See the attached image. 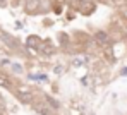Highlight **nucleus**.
Segmentation results:
<instances>
[{"instance_id": "1", "label": "nucleus", "mask_w": 127, "mask_h": 115, "mask_svg": "<svg viewBox=\"0 0 127 115\" xmlns=\"http://www.w3.org/2000/svg\"><path fill=\"white\" fill-rule=\"evenodd\" d=\"M93 41L96 43V46H100V48H103V50H106V48H112V38H110V34L106 33V31H96L95 34H93Z\"/></svg>"}, {"instance_id": "2", "label": "nucleus", "mask_w": 127, "mask_h": 115, "mask_svg": "<svg viewBox=\"0 0 127 115\" xmlns=\"http://www.w3.org/2000/svg\"><path fill=\"white\" fill-rule=\"evenodd\" d=\"M16 96L21 100L22 103H34V93L31 91L28 86H19V88H16Z\"/></svg>"}, {"instance_id": "3", "label": "nucleus", "mask_w": 127, "mask_h": 115, "mask_svg": "<svg viewBox=\"0 0 127 115\" xmlns=\"http://www.w3.org/2000/svg\"><path fill=\"white\" fill-rule=\"evenodd\" d=\"M33 110L36 112L38 115H53V108H50L46 105V101H34L33 103Z\"/></svg>"}, {"instance_id": "4", "label": "nucleus", "mask_w": 127, "mask_h": 115, "mask_svg": "<svg viewBox=\"0 0 127 115\" xmlns=\"http://www.w3.org/2000/svg\"><path fill=\"white\" fill-rule=\"evenodd\" d=\"M95 9H96V5H95V2H93V0H83V2L77 5V10H79L81 14H84V16L93 14V12H95Z\"/></svg>"}, {"instance_id": "5", "label": "nucleus", "mask_w": 127, "mask_h": 115, "mask_svg": "<svg viewBox=\"0 0 127 115\" xmlns=\"http://www.w3.org/2000/svg\"><path fill=\"white\" fill-rule=\"evenodd\" d=\"M43 0H26V12L28 14H38L41 12Z\"/></svg>"}, {"instance_id": "6", "label": "nucleus", "mask_w": 127, "mask_h": 115, "mask_svg": "<svg viewBox=\"0 0 127 115\" xmlns=\"http://www.w3.org/2000/svg\"><path fill=\"white\" fill-rule=\"evenodd\" d=\"M40 52H41L43 55H53V53L57 52V46L53 45L52 40H45L43 45H41V48H40Z\"/></svg>"}, {"instance_id": "7", "label": "nucleus", "mask_w": 127, "mask_h": 115, "mask_svg": "<svg viewBox=\"0 0 127 115\" xmlns=\"http://www.w3.org/2000/svg\"><path fill=\"white\" fill-rule=\"evenodd\" d=\"M26 45L29 46V48H33V50H40L43 45V40L40 36H36V34H31L28 40H26Z\"/></svg>"}, {"instance_id": "8", "label": "nucleus", "mask_w": 127, "mask_h": 115, "mask_svg": "<svg viewBox=\"0 0 127 115\" xmlns=\"http://www.w3.org/2000/svg\"><path fill=\"white\" fill-rule=\"evenodd\" d=\"M0 86L5 89H14V83L7 74H0Z\"/></svg>"}, {"instance_id": "9", "label": "nucleus", "mask_w": 127, "mask_h": 115, "mask_svg": "<svg viewBox=\"0 0 127 115\" xmlns=\"http://www.w3.org/2000/svg\"><path fill=\"white\" fill-rule=\"evenodd\" d=\"M0 40H2V41H3L5 45L12 46V48L17 45V41H16V40H14V38H12L10 34H7V33H0Z\"/></svg>"}, {"instance_id": "10", "label": "nucleus", "mask_w": 127, "mask_h": 115, "mask_svg": "<svg viewBox=\"0 0 127 115\" xmlns=\"http://www.w3.org/2000/svg\"><path fill=\"white\" fill-rule=\"evenodd\" d=\"M43 98L46 100V105H48L50 108H53V110H59V108H60V103H59V101H57L55 98H52L50 94H45Z\"/></svg>"}, {"instance_id": "11", "label": "nucleus", "mask_w": 127, "mask_h": 115, "mask_svg": "<svg viewBox=\"0 0 127 115\" xmlns=\"http://www.w3.org/2000/svg\"><path fill=\"white\" fill-rule=\"evenodd\" d=\"M83 64H86V60H83V58H81V57H79V58H76V60H74V65H83Z\"/></svg>"}, {"instance_id": "12", "label": "nucleus", "mask_w": 127, "mask_h": 115, "mask_svg": "<svg viewBox=\"0 0 127 115\" xmlns=\"http://www.w3.org/2000/svg\"><path fill=\"white\" fill-rule=\"evenodd\" d=\"M12 69L16 70V72H22V67H21V65H17V64H12Z\"/></svg>"}, {"instance_id": "13", "label": "nucleus", "mask_w": 127, "mask_h": 115, "mask_svg": "<svg viewBox=\"0 0 127 115\" xmlns=\"http://www.w3.org/2000/svg\"><path fill=\"white\" fill-rule=\"evenodd\" d=\"M70 2H72V5H74V7H76V9H77V5H79V3H81V2H83V0H70Z\"/></svg>"}, {"instance_id": "14", "label": "nucleus", "mask_w": 127, "mask_h": 115, "mask_svg": "<svg viewBox=\"0 0 127 115\" xmlns=\"http://www.w3.org/2000/svg\"><path fill=\"white\" fill-rule=\"evenodd\" d=\"M101 2H105V3H115L117 0H101Z\"/></svg>"}, {"instance_id": "15", "label": "nucleus", "mask_w": 127, "mask_h": 115, "mask_svg": "<svg viewBox=\"0 0 127 115\" xmlns=\"http://www.w3.org/2000/svg\"><path fill=\"white\" fill-rule=\"evenodd\" d=\"M5 2H7V0H0V5L3 7V5H5Z\"/></svg>"}]
</instances>
